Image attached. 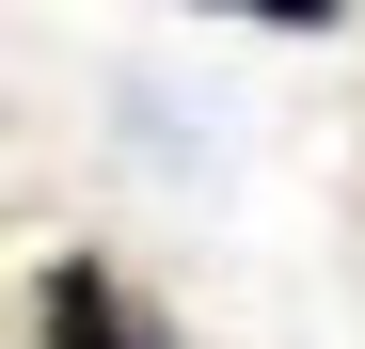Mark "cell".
Listing matches in <instances>:
<instances>
[{"instance_id":"6da1fadb","label":"cell","mask_w":365,"mask_h":349,"mask_svg":"<svg viewBox=\"0 0 365 349\" xmlns=\"http://www.w3.org/2000/svg\"><path fill=\"white\" fill-rule=\"evenodd\" d=\"M32 333L48 349H175L143 286H111V254H48L32 270Z\"/></svg>"}]
</instances>
